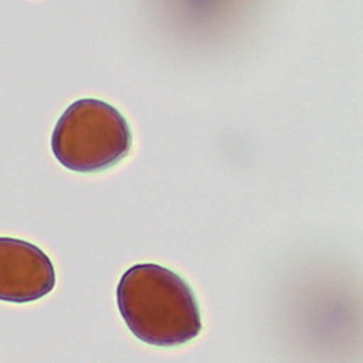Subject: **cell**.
Segmentation results:
<instances>
[{
    "instance_id": "cell-1",
    "label": "cell",
    "mask_w": 363,
    "mask_h": 363,
    "mask_svg": "<svg viewBox=\"0 0 363 363\" xmlns=\"http://www.w3.org/2000/svg\"><path fill=\"white\" fill-rule=\"evenodd\" d=\"M116 304L133 335L151 346L186 345L202 330L192 288L173 270L156 263L125 270L116 288Z\"/></svg>"
},
{
    "instance_id": "cell-2",
    "label": "cell",
    "mask_w": 363,
    "mask_h": 363,
    "mask_svg": "<svg viewBox=\"0 0 363 363\" xmlns=\"http://www.w3.org/2000/svg\"><path fill=\"white\" fill-rule=\"evenodd\" d=\"M131 145L127 119L98 99L73 102L60 116L51 137L55 159L79 173L111 169L128 156Z\"/></svg>"
},
{
    "instance_id": "cell-3",
    "label": "cell",
    "mask_w": 363,
    "mask_h": 363,
    "mask_svg": "<svg viewBox=\"0 0 363 363\" xmlns=\"http://www.w3.org/2000/svg\"><path fill=\"white\" fill-rule=\"evenodd\" d=\"M54 286V264L40 247L0 237V301L28 304L47 296Z\"/></svg>"
}]
</instances>
